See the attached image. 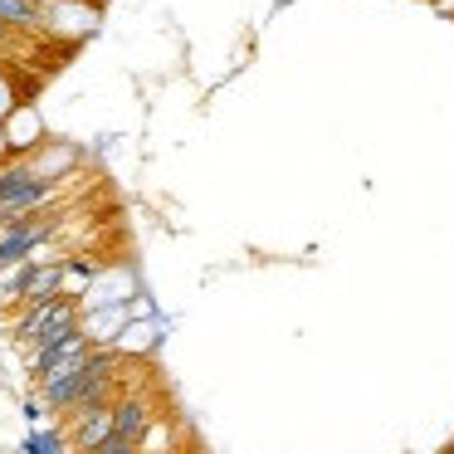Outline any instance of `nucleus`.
I'll return each instance as SVG.
<instances>
[{
  "instance_id": "obj_8",
  "label": "nucleus",
  "mask_w": 454,
  "mask_h": 454,
  "mask_svg": "<svg viewBox=\"0 0 454 454\" xmlns=\"http://www.w3.org/2000/svg\"><path fill=\"white\" fill-rule=\"evenodd\" d=\"M434 11H444V15H454V0H434Z\"/></svg>"
},
{
  "instance_id": "obj_2",
  "label": "nucleus",
  "mask_w": 454,
  "mask_h": 454,
  "mask_svg": "<svg viewBox=\"0 0 454 454\" xmlns=\"http://www.w3.org/2000/svg\"><path fill=\"white\" fill-rule=\"evenodd\" d=\"M152 420H157V401H152L142 386H122L118 401H113V434H108V444H103V454L137 450Z\"/></svg>"
},
{
  "instance_id": "obj_9",
  "label": "nucleus",
  "mask_w": 454,
  "mask_h": 454,
  "mask_svg": "<svg viewBox=\"0 0 454 454\" xmlns=\"http://www.w3.org/2000/svg\"><path fill=\"white\" fill-rule=\"evenodd\" d=\"M0 386H5V381H0Z\"/></svg>"
},
{
  "instance_id": "obj_3",
  "label": "nucleus",
  "mask_w": 454,
  "mask_h": 454,
  "mask_svg": "<svg viewBox=\"0 0 454 454\" xmlns=\"http://www.w3.org/2000/svg\"><path fill=\"white\" fill-rule=\"evenodd\" d=\"M0 128H5V142H11V157H25V152H35L50 132H44V118H40V108L35 103H15L5 118H0Z\"/></svg>"
},
{
  "instance_id": "obj_1",
  "label": "nucleus",
  "mask_w": 454,
  "mask_h": 454,
  "mask_svg": "<svg viewBox=\"0 0 454 454\" xmlns=\"http://www.w3.org/2000/svg\"><path fill=\"white\" fill-rule=\"evenodd\" d=\"M79 317H83V303H79V298L54 294V298H40V303L11 308V337H15V347H30V342H40V337H50V333L74 327Z\"/></svg>"
},
{
  "instance_id": "obj_6",
  "label": "nucleus",
  "mask_w": 454,
  "mask_h": 454,
  "mask_svg": "<svg viewBox=\"0 0 454 454\" xmlns=\"http://www.w3.org/2000/svg\"><path fill=\"white\" fill-rule=\"evenodd\" d=\"M20 450H35V454H59V450H69V430H50V425H35V430L20 440Z\"/></svg>"
},
{
  "instance_id": "obj_7",
  "label": "nucleus",
  "mask_w": 454,
  "mask_h": 454,
  "mask_svg": "<svg viewBox=\"0 0 454 454\" xmlns=\"http://www.w3.org/2000/svg\"><path fill=\"white\" fill-rule=\"evenodd\" d=\"M11 161V142H5V128H0V167Z\"/></svg>"
},
{
  "instance_id": "obj_4",
  "label": "nucleus",
  "mask_w": 454,
  "mask_h": 454,
  "mask_svg": "<svg viewBox=\"0 0 454 454\" xmlns=\"http://www.w3.org/2000/svg\"><path fill=\"white\" fill-rule=\"evenodd\" d=\"M25 161H30V171H35V176H44V181H64L74 167H79V147L44 137L35 152H25Z\"/></svg>"
},
{
  "instance_id": "obj_5",
  "label": "nucleus",
  "mask_w": 454,
  "mask_h": 454,
  "mask_svg": "<svg viewBox=\"0 0 454 454\" xmlns=\"http://www.w3.org/2000/svg\"><path fill=\"white\" fill-rule=\"evenodd\" d=\"M157 333H161V327L152 323V313H132L128 327L118 333V342H113V347H118L122 356H147L152 347H157Z\"/></svg>"
}]
</instances>
